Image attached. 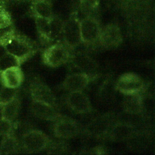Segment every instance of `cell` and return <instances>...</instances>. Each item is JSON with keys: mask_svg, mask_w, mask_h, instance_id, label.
<instances>
[{"mask_svg": "<svg viewBox=\"0 0 155 155\" xmlns=\"http://www.w3.org/2000/svg\"><path fill=\"white\" fill-rule=\"evenodd\" d=\"M4 47L6 52L18 58L22 63L36 51L35 47L28 39L15 34L4 44Z\"/></svg>", "mask_w": 155, "mask_h": 155, "instance_id": "obj_1", "label": "cell"}, {"mask_svg": "<svg viewBox=\"0 0 155 155\" xmlns=\"http://www.w3.org/2000/svg\"><path fill=\"white\" fill-rule=\"evenodd\" d=\"M79 19L77 12H73L69 18L63 21L61 35L62 37L64 44L71 50L76 48L81 42Z\"/></svg>", "mask_w": 155, "mask_h": 155, "instance_id": "obj_2", "label": "cell"}, {"mask_svg": "<svg viewBox=\"0 0 155 155\" xmlns=\"http://www.w3.org/2000/svg\"><path fill=\"white\" fill-rule=\"evenodd\" d=\"M71 58L70 49L64 44L57 42L47 48L42 53L43 62L52 68L67 63Z\"/></svg>", "mask_w": 155, "mask_h": 155, "instance_id": "obj_3", "label": "cell"}, {"mask_svg": "<svg viewBox=\"0 0 155 155\" xmlns=\"http://www.w3.org/2000/svg\"><path fill=\"white\" fill-rule=\"evenodd\" d=\"M116 89L125 96L140 94L145 89L142 79L134 73H125L118 79L116 84Z\"/></svg>", "mask_w": 155, "mask_h": 155, "instance_id": "obj_4", "label": "cell"}, {"mask_svg": "<svg viewBox=\"0 0 155 155\" xmlns=\"http://www.w3.org/2000/svg\"><path fill=\"white\" fill-rule=\"evenodd\" d=\"M101 26L93 16H85L79 21V30L81 42L86 45H93L99 41Z\"/></svg>", "mask_w": 155, "mask_h": 155, "instance_id": "obj_5", "label": "cell"}, {"mask_svg": "<svg viewBox=\"0 0 155 155\" xmlns=\"http://www.w3.org/2000/svg\"><path fill=\"white\" fill-rule=\"evenodd\" d=\"M22 146L28 153H38L48 147L50 140L47 135L41 131L33 130L25 133L22 139Z\"/></svg>", "mask_w": 155, "mask_h": 155, "instance_id": "obj_6", "label": "cell"}, {"mask_svg": "<svg viewBox=\"0 0 155 155\" xmlns=\"http://www.w3.org/2000/svg\"><path fill=\"white\" fill-rule=\"evenodd\" d=\"M120 27L116 23H109L101 27L98 43L104 48L111 50L117 48L122 42Z\"/></svg>", "mask_w": 155, "mask_h": 155, "instance_id": "obj_7", "label": "cell"}, {"mask_svg": "<svg viewBox=\"0 0 155 155\" xmlns=\"http://www.w3.org/2000/svg\"><path fill=\"white\" fill-rule=\"evenodd\" d=\"M34 18L37 31L42 40L49 42L60 35L61 24L54 16L51 19Z\"/></svg>", "mask_w": 155, "mask_h": 155, "instance_id": "obj_8", "label": "cell"}, {"mask_svg": "<svg viewBox=\"0 0 155 155\" xmlns=\"http://www.w3.org/2000/svg\"><path fill=\"white\" fill-rule=\"evenodd\" d=\"M30 92L33 101H36L58 108V102L49 87L39 79H36L30 85Z\"/></svg>", "mask_w": 155, "mask_h": 155, "instance_id": "obj_9", "label": "cell"}, {"mask_svg": "<svg viewBox=\"0 0 155 155\" xmlns=\"http://www.w3.org/2000/svg\"><path fill=\"white\" fill-rule=\"evenodd\" d=\"M79 131L80 129L78 122L71 118L61 116L55 120L53 133L58 138L71 139L77 136Z\"/></svg>", "mask_w": 155, "mask_h": 155, "instance_id": "obj_10", "label": "cell"}, {"mask_svg": "<svg viewBox=\"0 0 155 155\" xmlns=\"http://www.w3.org/2000/svg\"><path fill=\"white\" fill-rule=\"evenodd\" d=\"M96 78L94 74L87 72L75 73L68 74L62 84L64 89L70 91H82L85 89L91 80Z\"/></svg>", "mask_w": 155, "mask_h": 155, "instance_id": "obj_11", "label": "cell"}, {"mask_svg": "<svg viewBox=\"0 0 155 155\" xmlns=\"http://www.w3.org/2000/svg\"><path fill=\"white\" fill-rule=\"evenodd\" d=\"M66 102L68 107L76 113L86 114L92 110L88 96L82 91L69 92L66 98Z\"/></svg>", "mask_w": 155, "mask_h": 155, "instance_id": "obj_12", "label": "cell"}, {"mask_svg": "<svg viewBox=\"0 0 155 155\" xmlns=\"http://www.w3.org/2000/svg\"><path fill=\"white\" fill-rule=\"evenodd\" d=\"M0 73L1 82L7 87L18 88L24 80V74L20 66L9 68Z\"/></svg>", "mask_w": 155, "mask_h": 155, "instance_id": "obj_13", "label": "cell"}, {"mask_svg": "<svg viewBox=\"0 0 155 155\" xmlns=\"http://www.w3.org/2000/svg\"><path fill=\"white\" fill-rule=\"evenodd\" d=\"M31 108L32 113L36 117L42 119L55 121L61 116V114L58 111L57 108L43 102L33 101Z\"/></svg>", "mask_w": 155, "mask_h": 155, "instance_id": "obj_14", "label": "cell"}, {"mask_svg": "<svg viewBox=\"0 0 155 155\" xmlns=\"http://www.w3.org/2000/svg\"><path fill=\"white\" fill-rule=\"evenodd\" d=\"M134 132V127L125 122H117L110 127L106 135L114 141H123L130 138Z\"/></svg>", "mask_w": 155, "mask_h": 155, "instance_id": "obj_15", "label": "cell"}, {"mask_svg": "<svg viewBox=\"0 0 155 155\" xmlns=\"http://www.w3.org/2000/svg\"><path fill=\"white\" fill-rule=\"evenodd\" d=\"M31 8L34 16L51 19L54 16L51 4L47 0L33 1Z\"/></svg>", "mask_w": 155, "mask_h": 155, "instance_id": "obj_16", "label": "cell"}, {"mask_svg": "<svg viewBox=\"0 0 155 155\" xmlns=\"http://www.w3.org/2000/svg\"><path fill=\"white\" fill-rule=\"evenodd\" d=\"M123 102L124 110L131 114H138L143 110V97L140 94L126 96Z\"/></svg>", "mask_w": 155, "mask_h": 155, "instance_id": "obj_17", "label": "cell"}, {"mask_svg": "<svg viewBox=\"0 0 155 155\" xmlns=\"http://www.w3.org/2000/svg\"><path fill=\"white\" fill-rule=\"evenodd\" d=\"M20 105V101L17 97L4 104L2 108L3 117L13 123L18 116Z\"/></svg>", "mask_w": 155, "mask_h": 155, "instance_id": "obj_18", "label": "cell"}, {"mask_svg": "<svg viewBox=\"0 0 155 155\" xmlns=\"http://www.w3.org/2000/svg\"><path fill=\"white\" fill-rule=\"evenodd\" d=\"M100 0H79L78 7L85 16H90L97 12Z\"/></svg>", "mask_w": 155, "mask_h": 155, "instance_id": "obj_19", "label": "cell"}, {"mask_svg": "<svg viewBox=\"0 0 155 155\" xmlns=\"http://www.w3.org/2000/svg\"><path fill=\"white\" fill-rule=\"evenodd\" d=\"M72 59L73 60V64L78 69L86 70L87 73V71L94 69V64L93 60L83 53H77L73 58H72Z\"/></svg>", "mask_w": 155, "mask_h": 155, "instance_id": "obj_20", "label": "cell"}, {"mask_svg": "<svg viewBox=\"0 0 155 155\" xmlns=\"http://www.w3.org/2000/svg\"><path fill=\"white\" fill-rule=\"evenodd\" d=\"M18 142L12 135L4 136L0 143V154H9L18 149Z\"/></svg>", "mask_w": 155, "mask_h": 155, "instance_id": "obj_21", "label": "cell"}, {"mask_svg": "<svg viewBox=\"0 0 155 155\" xmlns=\"http://www.w3.org/2000/svg\"><path fill=\"white\" fill-rule=\"evenodd\" d=\"M21 63L18 58L6 52L0 57V73L11 67L20 66Z\"/></svg>", "mask_w": 155, "mask_h": 155, "instance_id": "obj_22", "label": "cell"}, {"mask_svg": "<svg viewBox=\"0 0 155 155\" xmlns=\"http://www.w3.org/2000/svg\"><path fill=\"white\" fill-rule=\"evenodd\" d=\"M17 92V88H12L3 86L0 90V103L4 105L10 102L16 97Z\"/></svg>", "mask_w": 155, "mask_h": 155, "instance_id": "obj_23", "label": "cell"}, {"mask_svg": "<svg viewBox=\"0 0 155 155\" xmlns=\"http://www.w3.org/2000/svg\"><path fill=\"white\" fill-rule=\"evenodd\" d=\"M13 124L4 117L0 119V136L4 137L12 135L13 130Z\"/></svg>", "mask_w": 155, "mask_h": 155, "instance_id": "obj_24", "label": "cell"}, {"mask_svg": "<svg viewBox=\"0 0 155 155\" xmlns=\"http://www.w3.org/2000/svg\"><path fill=\"white\" fill-rule=\"evenodd\" d=\"M15 34L12 24L0 28V44L3 45Z\"/></svg>", "mask_w": 155, "mask_h": 155, "instance_id": "obj_25", "label": "cell"}, {"mask_svg": "<svg viewBox=\"0 0 155 155\" xmlns=\"http://www.w3.org/2000/svg\"><path fill=\"white\" fill-rule=\"evenodd\" d=\"M12 24V20L10 15L4 10L0 13V28Z\"/></svg>", "mask_w": 155, "mask_h": 155, "instance_id": "obj_26", "label": "cell"}, {"mask_svg": "<svg viewBox=\"0 0 155 155\" xmlns=\"http://www.w3.org/2000/svg\"><path fill=\"white\" fill-rule=\"evenodd\" d=\"M2 108H3V104L0 103V119H1L3 117L2 114Z\"/></svg>", "mask_w": 155, "mask_h": 155, "instance_id": "obj_27", "label": "cell"}, {"mask_svg": "<svg viewBox=\"0 0 155 155\" xmlns=\"http://www.w3.org/2000/svg\"><path fill=\"white\" fill-rule=\"evenodd\" d=\"M4 10V4H3V2L0 1V13H1V12H2Z\"/></svg>", "mask_w": 155, "mask_h": 155, "instance_id": "obj_28", "label": "cell"}, {"mask_svg": "<svg viewBox=\"0 0 155 155\" xmlns=\"http://www.w3.org/2000/svg\"><path fill=\"white\" fill-rule=\"evenodd\" d=\"M5 0H0V1H1V2H4V1H5Z\"/></svg>", "mask_w": 155, "mask_h": 155, "instance_id": "obj_29", "label": "cell"}, {"mask_svg": "<svg viewBox=\"0 0 155 155\" xmlns=\"http://www.w3.org/2000/svg\"><path fill=\"white\" fill-rule=\"evenodd\" d=\"M33 1H35V0H33Z\"/></svg>", "mask_w": 155, "mask_h": 155, "instance_id": "obj_30", "label": "cell"}]
</instances>
